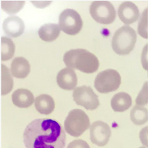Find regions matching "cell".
Here are the masks:
<instances>
[{"label": "cell", "mask_w": 148, "mask_h": 148, "mask_svg": "<svg viewBox=\"0 0 148 148\" xmlns=\"http://www.w3.org/2000/svg\"><path fill=\"white\" fill-rule=\"evenodd\" d=\"M23 136L26 148H64L66 145V134L61 125L48 118L30 122Z\"/></svg>", "instance_id": "6da1fadb"}, {"label": "cell", "mask_w": 148, "mask_h": 148, "mask_svg": "<svg viewBox=\"0 0 148 148\" xmlns=\"http://www.w3.org/2000/svg\"><path fill=\"white\" fill-rule=\"evenodd\" d=\"M64 62L67 67L88 74L95 73L99 67V61L96 55L83 49H72L66 52Z\"/></svg>", "instance_id": "7a4b0ae2"}, {"label": "cell", "mask_w": 148, "mask_h": 148, "mask_svg": "<svg viewBox=\"0 0 148 148\" xmlns=\"http://www.w3.org/2000/svg\"><path fill=\"white\" fill-rule=\"evenodd\" d=\"M136 40V31L129 26H123L114 32L112 48L117 54L127 55L133 50Z\"/></svg>", "instance_id": "3957f363"}, {"label": "cell", "mask_w": 148, "mask_h": 148, "mask_svg": "<svg viewBox=\"0 0 148 148\" xmlns=\"http://www.w3.org/2000/svg\"><path fill=\"white\" fill-rule=\"evenodd\" d=\"M90 127V119L84 111L78 108L71 110L64 121L66 133L73 137H78Z\"/></svg>", "instance_id": "277c9868"}, {"label": "cell", "mask_w": 148, "mask_h": 148, "mask_svg": "<svg viewBox=\"0 0 148 148\" xmlns=\"http://www.w3.org/2000/svg\"><path fill=\"white\" fill-rule=\"evenodd\" d=\"M121 84L119 72L113 69H107L100 72L94 80V87L100 93H109L116 91Z\"/></svg>", "instance_id": "5b68a950"}, {"label": "cell", "mask_w": 148, "mask_h": 148, "mask_svg": "<svg viewBox=\"0 0 148 148\" xmlns=\"http://www.w3.org/2000/svg\"><path fill=\"white\" fill-rule=\"evenodd\" d=\"M90 13L93 20L101 24H110L116 17L112 3L107 1H94L90 6Z\"/></svg>", "instance_id": "8992f818"}, {"label": "cell", "mask_w": 148, "mask_h": 148, "mask_svg": "<svg viewBox=\"0 0 148 148\" xmlns=\"http://www.w3.org/2000/svg\"><path fill=\"white\" fill-rule=\"evenodd\" d=\"M58 25L64 33L75 35L81 31L83 22L80 15L76 10L66 9L60 14Z\"/></svg>", "instance_id": "52a82bcc"}, {"label": "cell", "mask_w": 148, "mask_h": 148, "mask_svg": "<svg viewBox=\"0 0 148 148\" xmlns=\"http://www.w3.org/2000/svg\"><path fill=\"white\" fill-rule=\"evenodd\" d=\"M74 101L77 105L83 106L87 110H95L100 103L98 96L90 87L81 86L75 89L73 92Z\"/></svg>", "instance_id": "ba28073f"}, {"label": "cell", "mask_w": 148, "mask_h": 148, "mask_svg": "<svg viewBox=\"0 0 148 148\" xmlns=\"http://www.w3.org/2000/svg\"><path fill=\"white\" fill-rule=\"evenodd\" d=\"M90 141L94 145L99 147L105 146L111 136L110 126L102 121H96L90 126Z\"/></svg>", "instance_id": "9c48e42d"}, {"label": "cell", "mask_w": 148, "mask_h": 148, "mask_svg": "<svg viewBox=\"0 0 148 148\" xmlns=\"http://www.w3.org/2000/svg\"><path fill=\"white\" fill-rule=\"evenodd\" d=\"M118 16L121 22L125 24L129 25L133 24L139 18V8L133 2H123L118 8Z\"/></svg>", "instance_id": "30bf717a"}, {"label": "cell", "mask_w": 148, "mask_h": 148, "mask_svg": "<svg viewBox=\"0 0 148 148\" xmlns=\"http://www.w3.org/2000/svg\"><path fill=\"white\" fill-rule=\"evenodd\" d=\"M56 81L59 87L64 90H74L77 84V77L73 69L65 67L58 72Z\"/></svg>", "instance_id": "8fae6325"}, {"label": "cell", "mask_w": 148, "mask_h": 148, "mask_svg": "<svg viewBox=\"0 0 148 148\" xmlns=\"http://www.w3.org/2000/svg\"><path fill=\"white\" fill-rule=\"evenodd\" d=\"M25 25L21 18L18 16H10L3 22V30L8 37L18 38L24 32Z\"/></svg>", "instance_id": "7c38bea8"}, {"label": "cell", "mask_w": 148, "mask_h": 148, "mask_svg": "<svg viewBox=\"0 0 148 148\" xmlns=\"http://www.w3.org/2000/svg\"><path fill=\"white\" fill-rule=\"evenodd\" d=\"M12 101L19 108H29L34 102V95L27 89H18L12 93Z\"/></svg>", "instance_id": "4fadbf2b"}, {"label": "cell", "mask_w": 148, "mask_h": 148, "mask_svg": "<svg viewBox=\"0 0 148 148\" xmlns=\"http://www.w3.org/2000/svg\"><path fill=\"white\" fill-rule=\"evenodd\" d=\"M11 73L18 79H25L31 71V65L26 59L22 57H15L11 63Z\"/></svg>", "instance_id": "5bb4252c"}, {"label": "cell", "mask_w": 148, "mask_h": 148, "mask_svg": "<svg viewBox=\"0 0 148 148\" xmlns=\"http://www.w3.org/2000/svg\"><path fill=\"white\" fill-rule=\"evenodd\" d=\"M132 98L126 92H118L111 99V107L115 112H123L131 107Z\"/></svg>", "instance_id": "9a60e30c"}, {"label": "cell", "mask_w": 148, "mask_h": 148, "mask_svg": "<svg viewBox=\"0 0 148 148\" xmlns=\"http://www.w3.org/2000/svg\"><path fill=\"white\" fill-rule=\"evenodd\" d=\"M35 108L39 113L48 115L55 109V101L53 98L49 95H40L34 100Z\"/></svg>", "instance_id": "2e32d148"}, {"label": "cell", "mask_w": 148, "mask_h": 148, "mask_svg": "<svg viewBox=\"0 0 148 148\" xmlns=\"http://www.w3.org/2000/svg\"><path fill=\"white\" fill-rule=\"evenodd\" d=\"M61 29L59 25L56 24H46L40 28L38 34L41 40L47 43H50L58 38Z\"/></svg>", "instance_id": "e0dca14e"}, {"label": "cell", "mask_w": 148, "mask_h": 148, "mask_svg": "<svg viewBox=\"0 0 148 148\" xmlns=\"http://www.w3.org/2000/svg\"><path fill=\"white\" fill-rule=\"evenodd\" d=\"M131 121L136 125H144L148 120L147 109L143 106H135L130 113Z\"/></svg>", "instance_id": "ac0fdd59"}, {"label": "cell", "mask_w": 148, "mask_h": 148, "mask_svg": "<svg viewBox=\"0 0 148 148\" xmlns=\"http://www.w3.org/2000/svg\"><path fill=\"white\" fill-rule=\"evenodd\" d=\"M15 51V43L11 39L2 37L1 39V59L2 61L9 60L13 57Z\"/></svg>", "instance_id": "d6986e66"}, {"label": "cell", "mask_w": 148, "mask_h": 148, "mask_svg": "<svg viewBox=\"0 0 148 148\" xmlns=\"http://www.w3.org/2000/svg\"><path fill=\"white\" fill-rule=\"evenodd\" d=\"M2 69V95H5L10 92L13 87V80L10 70L5 65H1Z\"/></svg>", "instance_id": "ffe728a7"}, {"label": "cell", "mask_w": 148, "mask_h": 148, "mask_svg": "<svg viewBox=\"0 0 148 148\" xmlns=\"http://www.w3.org/2000/svg\"><path fill=\"white\" fill-rule=\"evenodd\" d=\"M24 1H2V9L8 14L16 13L23 8Z\"/></svg>", "instance_id": "44dd1931"}, {"label": "cell", "mask_w": 148, "mask_h": 148, "mask_svg": "<svg viewBox=\"0 0 148 148\" xmlns=\"http://www.w3.org/2000/svg\"><path fill=\"white\" fill-rule=\"evenodd\" d=\"M148 9L146 8L142 13L141 18L139 19V24H138L137 31L138 33L139 34L141 37L143 38L147 39L148 38Z\"/></svg>", "instance_id": "7402d4cb"}, {"label": "cell", "mask_w": 148, "mask_h": 148, "mask_svg": "<svg viewBox=\"0 0 148 148\" xmlns=\"http://www.w3.org/2000/svg\"><path fill=\"white\" fill-rule=\"evenodd\" d=\"M136 105L139 106H143L147 104L148 103V83L147 81H145L142 87V90L138 94L137 97L136 98Z\"/></svg>", "instance_id": "603a6c76"}, {"label": "cell", "mask_w": 148, "mask_h": 148, "mask_svg": "<svg viewBox=\"0 0 148 148\" xmlns=\"http://www.w3.org/2000/svg\"><path fill=\"white\" fill-rule=\"evenodd\" d=\"M67 148H90L88 144L83 139H76L68 145Z\"/></svg>", "instance_id": "cb8c5ba5"}, {"label": "cell", "mask_w": 148, "mask_h": 148, "mask_svg": "<svg viewBox=\"0 0 148 148\" xmlns=\"http://www.w3.org/2000/svg\"><path fill=\"white\" fill-rule=\"evenodd\" d=\"M139 139L144 146L148 148V127H145L139 132Z\"/></svg>", "instance_id": "d4e9b609"}, {"label": "cell", "mask_w": 148, "mask_h": 148, "mask_svg": "<svg viewBox=\"0 0 148 148\" xmlns=\"http://www.w3.org/2000/svg\"><path fill=\"white\" fill-rule=\"evenodd\" d=\"M147 52H148V45L146 44L142 49V55H141V63L142 67L145 70H147L148 61H147Z\"/></svg>", "instance_id": "484cf974"}, {"label": "cell", "mask_w": 148, "mask_h": 148, "mask_svg": "<svg viewBox=\"0 0 148 148\" xmlns=\"http://www.w3.org/2000/svg\"><path fill=\"white\" fill-rule=\"evenodd\" d=\"M37 3H40V4H41V5H42V2H37ZM43 5H44V4H43ZM44 8V7H43L42 5V6H40V8Z\"/></svg>", "instance_id": "4316f807"}, {"label": "cell", "mask_w": 148, "mask_h": 148, "mask_svg": "<svg viewBox=\"0 0 148 148\" xmlns=\"http://www.w3.org/2000/svg\"><path fill=\"white\" fill-rule=\"evenodd\" d=\"M139 148H145V147H139Z\"/></svg>", "instance_id": "83f0119b"}, {"label": "cell", "mask_w": 148, "mask_h": 148, "mask_svg": "<svg viewBox=\"0 0 148 148\" xmlns=\"http://www.w3.org/2000/svg\"><path fill=\"white\" fill-rule=\"evenodd\" d=\"M147 76H148V67H147Z\"/></svg>", "instance_id": "f1b7e54d"}]
</instances>
